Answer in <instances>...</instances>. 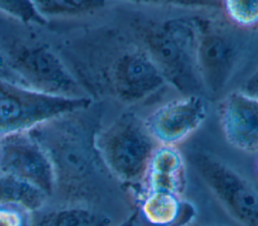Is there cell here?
Here are the masks:
<instances>
[{"label": "cell", "instance_id": "obj_1", "mask_svg": "<svg viewBox=\"0 0 258 226\" xmlns=\"http://www.w3.org/2000/svg\"><path fill=\"white\" fill-rule=\"evenodd\" d=\"M140 34L143 49L167 84L184 95H200L204 87L195 60L194 19L148 24L142 27Z\"/></svg>", "mask_w": 258, "mask_h": 226}, {"label": "cell", "instance_id": "obj_2", "mask_svg": "<svg viewBox=\"0 0 258 226\" xmlns=\"http://www.w3.org/2000/svg\"><path fill=\"white\" fill-rule=\"evenodd\" d=\"M159 146L145 121L131 112L118 117L96 141V151L105 170L126 185L145 182Z\"/></svg>", "mask_w": 258, "mask_h": 226}, {"label": "cell", "instance_id": "obj_3", "mask_svg": "<svg viewBox=\"0 0 258 226\" xmlns=\"http://www.w3.org/2000/svg\"><path fill=\"white\" fill-rule=\"evenodd\" d=\"M89 103L88 97L56 96L0 80V139L29 133L45 123L84 108Z\"/></svg>", "mask_w": 258, "mask_h": 226}, {"label": "cell", "instance_id": "obj_4", "mask_svg": "<svg viewBox=\"0 0 258 226\" xmlns=\"http://www.w3.org/2000/svg\"><path fill=\"white\" fill-rule=\"evenodd\" d=\"M0 49L25 86L56 96L86 97L71 72L49 48L38 43L14 42L0 45Z\"/></svg>", "mask_w": 258, "mask_h": 226}, {"label": "cell", "instance_id": "obj_5", "mask_svg": "<svg viewBox=\"0 0 258 226\" xmlns=\"http://www.w3.org/2000/svg\"><path fill=\"white\" fill-rule=\"evenodd\" d=\"M194 52L204 89L216 94L229 83L242 51L239 36L224 23L194 19Z\"/></svg>", "mask_w": 258, "mask_h": 226}, {"label": "cell", "instance_id": "obj_6", "mask_svg": "<svg viewBox=\"0 0 258 226\" xmlns=\"http://www.w3.org/2000/svg\"><path fill=\"white\" fill-rule=\"evenodd\" d=\"M189 160L196 173L222 207L243 226H258V190L219 158L194 152Z\"/></svg>", "mask_w": 258, "mask_h": 226}, {"label": "cell", "instance_id": "obj_7", "mask_svg": "<svg viewBox=\"0 0 258 226\" xmlns=\"http://www.w3.org/2000/svg\"><path fill=\"white\" fill-rule=\"evenodd\" d=\"M0 176L28 182L45 192L50 200L53 196L55 177L50 158L28 133L0 139Z\"/></svg>", "mask_w": 258, "mask_h": 226}, {"label": "cell", "instance_id": "obj_8", "mask_svg": "<svg viewBox=\"0 0 258 226\" xmlns=\"http://www.w3.org/2000/svg\"><path fill=\"white\" fill-rule=\"evenodd\" d=\"M207 112L206 102L200 95H184L161 105L144 121L160 145L173 146L200 128Z\"/></svg>", "mask_w": 258, "mask_h": 226}, {"label": "cell", "instance_id": "obj_9", "mask_svg": "<svg viewBox=\"0 0 258 226\" xmlns=\"http://www.w3.org/2000/svg\"><path fill=\"white\" fill-rule=\"evenodd\" d=\"M112 82L117 97L127 103L146 99L167 84L156 64L140 48L119 56L113 68Z\"/></svg>", "mask_w": 258, "mask_h": 226}, {"label": "cell", "instance_id": "obj_10", "mask_svg": "<svg viewBox=\"0 0 258 226\" xmlns=\"http://www.w3.org/2000/svg\"><path fill=\"white\" fill-rule=\"evenodd\" d=\"M222 131L235 148L258 153V99L241 90L227 94L219 104Z\"/></svg>", "mask_w": 258, "mask_h": 226}, {"label": "cell", "instance_id": "obj_11", "mask_svg": "<svg viewBox=\"0 0 258 226\" xmlns=\"http://www.w3.org/2000/svg\"><path fill=\"white\" fill-rule=\"evenodd\" d=\"M182 156L173 146L160 145L148 167L145 182L148 192L180 196L185 184Z\"/></svg>", "mask_w": 258, "mask_h": 226}, {"label": "cell", "instance_id": "obj_12", "mask_svg": "<svg viewBox=\"0 0 258 226\" xmlns=\"http://www.w3.org/2000/svg\"><path fill=\"white\" fill-rule=\"evenodd\" d=\"M179 197L162 192H148L141 206L145 219L156 226H185L191 223L196 209Z\"/></svg>", "mask_w": 258, "mask_h": 226}, {"label": "cell", "instance_id": "obj_13", "mask_svg": "<svg viewBox=\"0 0 258 226\" xmlns=\"http://www.w3.org/2000/svg\"><path fill=\"white\" fill-rule=\"evenodd\" d=\"M30 226H113L104 211L82 206H57L49 204L32 214Z\"/></svg>", "mask_w": 258, "mask_h": 226}, {"label": "cell", "instance_id": "obj_14", "mask_svg": "<svg viewBox=\"0 0 258 226\" xmlns=\"http://www.w3.org/2000/svg\"><path fill=\"white\" fill-rule=\"evenodd\" d=\"M49 203L50 197L36 186L17 178L0 176V204L19 206L35 213Z\"/></svg>", "mask_w": 258, "mask_h": 226}, {"label": "cell", "instance_id": "obj_15", "mask_svg": "<svg viewBox=\"0 0 258 226\" xmlns=\"http://www.w3.org/2000/svg\"><path fill=\"white\" fill-rule=\"evenodd\" d=\"M39 14L49 17H69L88 14L102 9L104 2H81V0H41L34 2Z\"/></svg>", "mask_w": 258, "mask_h": 226}, {"label": "cell", "instance_id": "obj_16", "mask_svg": "<svg viewBox=\"0 0 258 226\" xmlns=\"http://www.w3.org/2000/svg\"><path fill=\"white\" fill-rule=\"evenodd\" d=\"M223 6L233 24L245 28L258 25V2H225Z\"/></svg>", "mask_w": 258, "mask_h": 226}, {"label": "cell", "instance_id": "obj_17", "mask_svg": "<svg viewBox=\"0 0 258 226\" xmlns=\"http://www.w3.org/2000/svg\"><path fill=\"white\" fill-rule=\"evenodd\" d=\"M0 12L25 24L44 25L46 23V20L37 11L34 2H25V0L0 2Z\"/></svg>", "mask_w": 258, "mask_h": 226}, {"label": "cell", "instance_id": "obj_18", "mask_svg": "<svg viewBox=\"0 0 258 226\" xmlns=\"http://www.w3.org/2000/svg\"><path fill=\"white\" fill-rule=\"evenodd\" d=\"M32 214L19 206L0 204V226H30Z\"/></svg>", "mask_w": 258, "mask_h": 226}, {"label": "cell", "instance_id": "obj_19", "mask_svg": "<svg viewBox=\"0 0 258 226\" xmlns=\"http://www.w3.org/2000/svg\"><path fill=\"white\" fill-rule=\"evenodd\" d=\"M0 80H6L9 82L24 85L20 80V78L16 75V73L11 68L7 60V57L2 49H0Z\"/></svg>", "mask_w": 258, "mask_h": 226}, {"label": "cell", "instance_id": "obj_20", "mask_svg": "<svg viewBox=\"0 0 258 226\" xmlns=\"http://www.w3.org/2000/svg\"><path fill=\"white\" fill-rule=\"evenodd\" d=\"M240 90L245 94L258 99V68L246 80Z\"/></svg>", "mask_w": 258, "mask_h": 226}, {"label": "cell", "instance_id": "obj_21", "mask_svg": "<svg viewBox=\"0 0 258 226\" xmlns=\"http://www.w3.org/2000/svg\"><path fill=\"white\" fill-rule=\"evenodd\" d=\"M115 226H139L138 211L133 212L132 214H130L126 217V219H124L122 222H120L118 225H115Z\"/></svg>", "mask_w": 258, "mask_h": 226}, {"label": "cell", "instance_id": "obj_22", "mask_svg": "<svg viewBox=\"0 0 258 226\" xmlns=\"http://www.w3.org/2000/svg\"><path fill=\"white\" fill-rule=\"evenodd\" d=\"M211 226H225V225H211Z\"/></svg>", "mask_w": 258, "mask_h": 226}, {"label": "cell", "instance_id": "obj_23", "mask_svg": "<svg viewBox=\"0 0 258 226\" xmlns=\"http://www.w3.org/2000/svg\"><path fill=\"white\" fill-rule=\"evenodd\" d=\"M257 168H258V163H257Z\"/></svg>", "mask_w": 258, "mask_h": 226}]
</instances>
